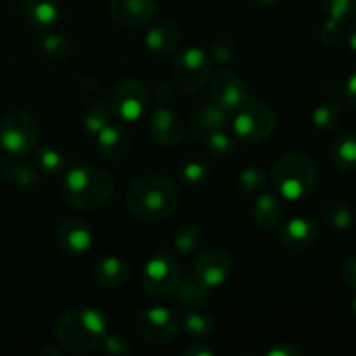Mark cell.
<instances>
[{"mask_svg":"<svg viewBox=\"0 0 356 356\" xmlns=\"http://www.w3.org/2000/svg\"><path fill=\"white\" fill-rule=\"evenodd\" d=\"M127 207L141 221L167 219L179 204V191L170 177L162 174H145L127 188Z\"/></svg>","mask_w":356,"mask_h":356,"instance_id":"obj_1","label":"cell"},{"mask_svg":"<svg viewBox=\"0 0 356 356\" xmlns=\"http://www.w3.org/2000/svg\"><path fill=\"white\" fill-rule=\"evenodd\" d=\"M108 334V320L99 309L73 308L56 323V337L68 353L87 355L101 348Z\"/></svg>","mask_w":356,"mask_h":356,"instance_id":"obj_2","label":"cell"},{"mask_svg":"<svg viewBox=\"0 0 356 356\" xmlns=\"http://www.w3.org/2000/svg\"><path fill=\"white\" fill-rule=\"evenodd\" d=\"M113 195V177L97 167H73L63 179V198L75 211H97L104 207Z\"/></svg>","mask_w":356,"mask_h":356,"instance_id":"obj_3","label":"cell"},{"mask_svg":"<svg viewBox=\"0 0 356 356\" xmlns=\"http://www.w3.org/2000/svg\"><path fill=\"white\" fill-rule=\"evenodd\" d=\"M271 183L278 197L284 200H302L315 191L318 184V169L305 153H287L275 163L271 170Z\"/></svg>","mask_w":356,"mask_h":356,"instance_id":"obj_4","label":"cell"},{"mask_svg":"<svg viewBox=\"0 0 356 356\" xmlns=\"http://www.w3.org/2000/svg\"><path fill=\"white\" fill-rule=\"evenodd\" d=\"M40 139V125L31 113L24 110H13L0 124V148L13 156L30 153Z\"/></svg>","mask_w":356,"mask_h":356,"instance_id":"obj_5","label":"cell"},{"mask_svg":"<svg viewBox=\"0 0 356 356\" xmlns=\"http://www.w3.org/2000/svg\"><path fill=\"white\" fill-rule=\"evenodd\" d=\"M211 58L200 47H186L174 56L170 63V76L181 92H197L209 80Z\"/></svg>","mask_w":356,"mask_h":356,"instance_id":"obj_6","label":"cell"},{"mask_svg":"<svg viewBox=\"0 0 356 356\" xmlns=\"http://www.w3.org/2000/svg\"><path fill=\"white\" fill-rule=\"evenodd\" d=\"M277 127V113L264 103L243 104L233 120V132L240 141L247 145H257L271 136Z\"/></svg>","mask_w":356,"mask_h":356,"instance_id":"obj_7","label":"cell"},{"mask_svg":"<svg viewBox=\"0 0 356 356\" xmlns=\"http://www.w3.org/2000/svg\"><path fill=\"white\" fill-rule=\"evenodd\" d=\"M183 280L181 263L170 254H159L145 264L141 271V285L146 294L165 298L176 292Z\"/></svg>","mask_w":356,"mask_h":356,"instance_id":"obj_8","label":"cell"},{"mask_svg":"<svg viewBox=\"0 0 356 356\" xmlns=\"http://www.w3.org/2000/svg\"><path fill=\"white\" fill-rule=\"evenodd\" d=\"M136 332L146 341V343L162 344L170 343L179 330L177 316L163 306H152L136 315L134 320Z\"/></svg>","mask_w":356,"mask_h":356,"instance_id":"obj_9","label":"cell"},{"mask_svg":"<svg viewBox=\"0 0 356 356\" xmlns=\"http://www.w3.org/2000/svg\"><path fill=\"white\" fill-rule=\"evenodd\" d=\"M148 90L138 79H125L115 87L110 106L117 118L124 122H138L148 111Z\"/></svg>","mask_w":356,"mask_h":356,"instance_id":"obj_10","label":"cell"},{"mask_svg":"<svg viewBox=\"0 0 356 356\" xmlns=\"http://www.w3.org/2000/svg\"><path fill=\"white\" fill-rule=\"evenodd\" d=\"M209 92H211L212 103L218 104L228 113L238 111L243 104L249 103L247 83L243 82L238 73L232 72V70H219L211 79Z\"/></svg>","mask_w":356,"mask_h":356,"instance_id":"obj_11","label":"cell"},{"mask_svg":"<svg viewBox=\"0 0 356 356\" xmlns=\"http://www.w3.org/2000/svg\"><path fill=\"white\" fill-rule=\"evenodd\" d=\"M233 273V261L222 249L212 247L202 252L193 264V277L212 291L228 282Z\"/></svg>","mask_w":356,"mask_h":356,"instance_id":"obj_12","label":"cell"},{"mask_svg":"<svg viewBox=\"0 0 356 356\" xmlns=\"http://www.w3.org/2000/svg\"><path fill=\"white\" fill-rule=\"evenodd\" d=\"M156 0H110L108 10L111 19L125 28H138L156 14Z\"/></svg>","mask_w":356,"mask_h":356,"instance_id":"obj_13","label":"cell"},{"mask_svg":"<svg viewBox=\"0 0 356 356\" xmlns=\"http://www.w3.org/2000/svg\"><path fill=\"white\" fill-rule=\"evenodd\" d=\"M152 138L162 146H174L184 138V122L179 113L167 106L156 108L148 120Z\"/></svg>","mask_w":356,"mask_h":356,"instance_id":"obj_14","label":"cell"},{"mask_svg":"<svg viewBox=\"0 0 356 356\" xmlns=\"http://www.w3.org/2000/svg\"><path fill=\"white\" fill-rule=\"evenodd\" d=\"M94 236L89 226L80 219H68L61 222L56 232V245L66 256H82L90 249Z\"/></svg>","mask_w":356,"mask_h":356,"instance_id":"obj_15","label":"cell"},{"mask_svg":"<svg viewBox=\"0 0 356 356\" xmlns=\"http://www.w3.org/2000/svg\"><path fill=\"white\" fill-rule=\"evenodd\" d=\"M318 235V225L312 218L296 216L291 221L285 222L284 228H282L280 243L292 252H302V250L313 247Z\"/></svg>","mask_w":356,"mask_h":356,"instance_id":"obj_16","label":"cell"},{"mask_svg":"<svg viewBox=\"0 0 356 356\" xmlns=\"http://www.w3.org/2000/svg\"><path fill=\"white\" fill-rule=\"evenodd\" d=\"M96 146L104 160L117 162V160L124 159L131 149V136L124 125L110 122L96 134Z\"/></svg>","mask_w":356,"mask_h":356,"instance_id":"obj_17","label":"cell"},{"mask_svg":"<svg viewBox=\"0 0 356 356\" xmlns=\"http://www.w3.org/2000/svg\"><path fill=\"white\" fill-rule=\"evenodd\" d=\"M229 113L214 103H205L195 108L190 113L188 127L193 138L204 139L205 136L214 131H222L228 125Z\"/></svg>","mask_w":356,"mask_h":356,"instance_id":"obj_18","label":"cell"},{"mask_svg":"<svg viewBox=\"0 0 356 356\" xmlns=\"http://www.w3.org/2000/svg\"><path fill=\"white\" fill-rule=\"evenodd\" d=\"M145 45L152 54L169 56L181 45V30L172 21H160L146 31Z\"/></svg>","mask_w":356,"mask_h":356,"instance_id":"obj_19","label":"cell"},{"mask_svg":"<svg viewBox=\"0 0 356 356\" xmlns=\"http://www.w3.org/2000/svg\"><path fill=\"white\" fill-rule=\"evenodd\" d=\"M92 278L99 287L118 289L131 278V270L124 259L115 256L101 257L92 266Z\"/></svg>","mask_w":356,"mask_h":356,"instance_id":"obj_20","label":"cell"},{"mask_svg":"<svg viewBox=\"0 0 356 356\" xmlns=\"http://www.w3.org/2000/svg\"><path fill=\"white\" fill-rule=\"evenodd\" d=\"M284 202L278 195L261 193L250 207V218L261 229H271L284 218Z\"/></svg>","mask_w":356,"mask_h":356,"instance_id":"obj_21","label":"cell"},{"mask_svg":"<svg viewBox=\"0 0 356 356\" xmlns=\"http://www.w3.org/2000/svg\"><path fill=\"white\" fill-rule=\"evenodd\" d=\"M23 13L35 30H49L58 23L61 7L58 0H23Z\"/></svg>","mask_w":356,"mask_h":356,"instance_id":"obj_22","label":"cell"},{"mask_svg":"<svg viewBox=\"0 0 356 356\" xmlns=\"http://www.w3.org/2000/svg\"><path fill=\"white\" fill-rule=\"evenodd\" d=\"M40 170L31 163L23 162L17 156L7 159L6 162L0 163V177L7 183L19 188H31L40 181Z\"/></svg>","mask_w":356,"mask_h":356,"instance_id":"obj_23","label":"cell"},{"mask_svg":"<svg viewBox=\"0 0 356 356\" xmlns=\"http://www.w3.org/2000/svg\"><path fill=\"white\" fill-rule=\"evenodd\" d=\"M332 165L341 172L356 170V132H344L334 141L330 149Z\"/></svg>","mask_w":356,"mask_h":356,"instance_id":"obj_24","label":"cell"},{"mask_svg":"<svg viewBox=\"0 0 356 356\" xmlns=\"http://www.w3.org/2000/svg\"><path fill=\"white\" fill-rule=\"evenodd\" d=\"M322 218L327 222V226L336 229V232H346L355 221L353 209L344 200H337V198L327 200L322 205Z\"/></svg>","mask_w":356,"mask_h":356,"instance_id":"obj_25","label":"cell"},{"mask_svg":"<svg viewBox=\"0 0 356 356\" xmlns=\"http://www.w3.org/2000/svg\"><path fill=\"white\" fill-rule=\"evenodd\" d=\"M113 117L115 115L111 111V106H108L104 101H92L87 106H83L82 113H80V122L89 134L96 136L101 129L113 122Z\"/></svg>","mask_w":356,"mask_h":356,"instance_id":"obj_26","label":"cell"},{"mask_svg":"<svg viewBox=\"0 0 356 356\" xmlns=\"http://www.w3.org/2000/svg\"><path fill=\"white\" fill-rule=\"evenodd\" d=\"M343 117L344 111L339 104L334 103V101H323L322 104H318L313 110L312 122L315 129H318L320 132H332L339 127Z\"/></svg>","mask_w":356,"mask_h":356,"instance_id":"obj_27","label":"cell"},{"mask_svg":"<svg viewBox=\"0 0 356 356\" xmlns=\"http://www.w3.org/2000/svg\"><path fill=\"white\" fill-rule=\"evenodd\" d=\"M66 165H68V156L59 149L51 148V146L38 149V153L35 155V167L45 176H54V174L63 172Z\"/></svg>","mask_w":356,"mask_h":356,"instance_id":"obj_28","label":"cell"},{"mask_svg":"<svg viewBox=\"0 0 356 356\" xmlns=\"http://www.w3.org/2000/svg\"><path fill=\"white\" fill-rule=\"evenodd\" d=\"M176 292L181 305L186 306V308H195V306L204 305L209 298V289H205L195 277H188L181 280Z\"/></svg>","mask_w":356,"mask_h":356,"instance_id":"obj_29","label":"cell"},{"mask_svg":"<svg viewBox=\"0 0 356 356\" xmlns=\"http://www.w3.org/2000/svg\"><path fill=\"white\" fill-rule=\"evenodd\" d=\"M179 327L186 336L193 337V339H204V337L211 336L214 330V320L205 313L193 312L184 316Z\"/></svg>","mask_w":356,"mask_h":356,"instance_id":"obj_30","label":"cell"},{"mask_svg":"<svg viewBox=\"0 0 356 356\" xmlns=\"http://www.w3.org/2000/svg\"><path fill=\"white\" fill-rule=\"evenodd\" d=\"M42 52L52 61H66L73 54V44L59 33H49L40 42Z\"/></svg>","mask_w":356,"mask_h":356,"instance_id":"obj_31","label":"cell"},{"mask_svg":"<svg viewBox=\"0 0 356 356\" xmlns=\"http://www.w3.org/2000/svg\"><path fill=\"white\" fill-rule=\"evenodd\" d=\"M204 242V233L197 225H186L177 229L174 235V249L181 254H191L200 249Z\"/></svg>","mask_w":356,"mask_h":356,"instance_id":"obj_32","label":"cell"},{"mask_svg":"<svg viewBox=\"0 0 356 356\" xmlns=\"http://www.w3.org/2000/svg\"><path fill=\"white\" fill-rule=\"evenodd\" d=\"M202 143H204L205 152L211 156H214V159H225V156L232 155L235 152L233 139L225 131L211 132V134H207L202 139Z\"/></svg>","mask_w":356,"mask_h":356,"instance_id":"obj_33","label":"cell"},{"mask_svg":"<svg viewBox=\"0 0 356 356\" xmlns=\"http://www.w3.org/2000/svg\"><path fill=\"white\" fill-rule=\"evenodd\" d=\"M268 176L259 167H249L243 169L236 177V188L240 193H257L266 186Z\"/></svg>","mask_w":356,"mask_h":356,"instance_id":"obj_34","label":"cell"},{"mask_svg":"<svg viewBox=\"0 0 356 356\" xmlns=\"http://www.w3.org/2000/svg\"><path fill=\"white\" fill-rule=\"evenodd\" d=\"M320 2L330 19L343 23L356 16V0H320Z\"/></svg>","mask_w":356,"mask_h":356,"instance_id":"obj_35","label":"cell"},{"mask_svg":"<svg viewBox=\"0 0 356 356\" xmlns=\"http://www.w3.org/2000/svg\"><path fill=\"white\" fill-rule=\"evenodd\" d=\"M179 177L188 184H198L209 177V165H205L200 160H190L184 165H181Z\"/></svg>","mask_w":356,"mask_h":356,"instance_id":"obj_36","label":"cell"},{"mask_svg":"<svg viewBox=\"0 0 356 356\" xmlns=\"http://www.w3.org/2000/svg\"><path fill=\"white\" fill-rule=\"evenodd\" d=\"M101 348H103L108 355L115 356H129L134 353V346H132L131 341L125 336H118V334L108 332L103 344H101Z\"/></svg>","mask_w":356,"mask_h":356,"instance_id":"obj_37","label":"cell"},{"mask_svg":"<svg viewBox=\"0 0 356 356\" xmlns=\"http://www.w3.org/2000/svg\"><path fill=\"white\" fill-rule=\"evenodd\" d=\"M236 49H238V45H236V42L233 38H219L212 45L211 54L216 61L228 63L236 56Z\"/></svg>","mask_w":356,"mask_h":356,"instance_id":"obj_38","label":"cell"},{"mask_svg":"<svg viewBox=\"0 0 356 356\" xmlns=\"http://www.w3.org/2000/svg\"><path fill=\"white\" fill-rule=\"evenodd\" d=\"M341 38H343V28H341V23L339 21L327 17L325 23L320 26V40L325 45H329V47H332V45L339 44Z\"/></svg>","mask_w":356,"mask_h":356,"instance_id":"obj_39","label":"cell"},{"mask_svg":"<svg viewBox=\"0 0 356 356\" xmlns=\"http://www.w3.org/2000/svg\"><path fill=\"white\" fill-rule=\"evenodd\" d=\"M341 277L351 289L356 291V256L344 259L343 266H341Z\"/></svg>","mask_w":356,"mask_h":356,"instance_id":"obj_40","label":"cell"},{"mask_svg":"<svg viewBox=\"0 0 356 356\" xmlns=\"http://www.w3.org/2000/svg\"><path fill=\"white\" fill-rule=\"evenodd\" d=\"M268 356H301V351L289 343H278L268 351Z\"/></svg>","mask_w":356,"mask_h":356,"instance_id":"obj_41","label":"cell"},{"mask_svg":"<svg viewBox=\"0 0 356 356\" xmlns=\"http://www.w3.org/2000/svg\"><path fill=\"white\" fill-rule=\"evenodd\" d=\"M344 99H346V103L351 108L356 110V72L346 80V86H344Z\"/></svg>","mask_w":356,"mask_h":356,"instance_id":"obj_42","label":"cell"},{"mask_svg":"<svg viewBox=\"0 0 356 356\" xmlns=\"http://www.w3.org/2000/svg\"><path fill=\"white\" fill-rule=\"evenodd\" d=\"M184 355H186V356H212L214 353H212L211 350H207L205 346H200V344H197V346L188 348V350L184 351Z\"/></svg>","mask_w":356,"mask_h":356,"instance_id":"obj_43","label":"cell"},{"mask_svg":"<svg viewBox=\"0 0 356 356\" xmlns=\"http://www.w3.org/2000/svg\"><path fill=\"white\" fill-rule=\"evenodd\" d=\"M346 44L351 51L356 52V23L351 24L346 31Z\"/></svg>","mask_w":356,"mask_h":356,"instance_id":"obj_44","label":"cell"},{"mask_svg":"<svg viewBox=\"0 0 356 356\" xmlns=\"http://www.w3.org/2000/svg\"><path fill=\"white\" fill-rule=\"evenodd\" d=\"M250 2H254L256 6H261V7H268V6H273V3L278 2V0H250Z\"/></svg>","mask_w":356,"mask_h":356,"instance_id":"obj_45","label":"cell"},{"mask_svg":"<svg viewBox=\"0 0 356 356\" xmlns=\"http://www.w3.org/2000/svg\"><path fill=\"white\" fill-rule=\"evenodd\" d=\"M351 312H353V315L356 316V298L351 301Z\"/></svg>","mask_w":356,"mask_h":356,"instance_id":"obj_46","label":"cell"},{"mask_svg":"<svg viewBox=\"0 0 356 356\" xmlns=\"http://www.w3.org/2000/svg\"><path fill=\"white\" fill-rule=\"evenodd\" d=\"M47 353H54V355H61V351H58V350H45V351H44V355H47Z\"/></svg>","mask_w":356,"mask_h":356,"instance_id":"obj_47","label":"cell"}]
</instances>
